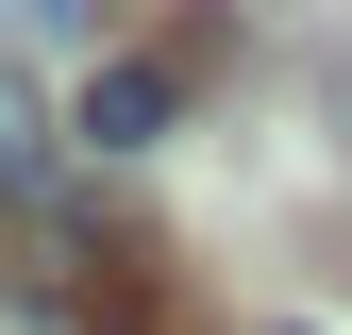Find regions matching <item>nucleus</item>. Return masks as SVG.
<instances>
[{"instance_id":"3","label":"nucleus","mask_w":352,"mask_h":335,"mask_svg":"<svg viewBox=\"0 0 352 335\" xmlns=\"http://www.w3.org/2000/svg\"><path fill=\"white\" fill-rule=\"evenodd\" d=\"M0 335H84V319L67 302H0Z\"/></svg>"},{"instance_id":"6","label":"nucleus","mask_w":352,"mask_h":335,"mask_svg":"<svg viewBox=\"0 0 352 335\" xmlns=\"http://www.w3.org/2000/svg\"><path fill=\"white\" fill-rule=\"evenodd\" d=\"M252 335H302V319H252Z\"/></svg>"},{"instance_id":"5","label":"nucleus","mask_w":352,"mask_h":335,"mask_svg":"<svg viewBox=\"0 0 352 335\" xmlns=\"http://www.w3.org/2000/svg\"><path fill=\"white\" fill-rule=\"evenodd\" d=\"M336 135H352V67H336Z\"/></svg>"},{"instance_id":"4","label":"nucleus","mask_w":352,"mask_h":335,"mask_svg":"<svg viewBox=\"0 0 352 335\" xmlns=\"http://www.w3.org/2000/svg\"><path fill=\"white\" fill-rule=\"evenodd\" d=\"M0 17H101V0H0Z\"/></svg>"},{"instance_id":"2","label":"nucleus","mask_w":352,"mask_h":335,"mask_svg":"<svg viewBox=\"0 0 352 335\" xmlns=\"http://www.w3.org/2000/svg\"><path fill=\"white\" fill-rule=\"evenodd\" d=\"M168 117H185V67H168V51H118L101 84H84V117H67V135H84V151H151Z\"/></svg>"},{"instance_id":"1","label":"nucleus","mask_w":352,"mask_h":335,"mask_svg":"<svg viewBox=\"0 0 352 335\" xmlns=\"http://www.w3.org/2000/svg\"><path fill=\"white\" fill-rule=\"evenodd\" d=\"M34 218H67V135L34 117V84L0 67V235H34Z\"/></svg>"}]
</instances>
